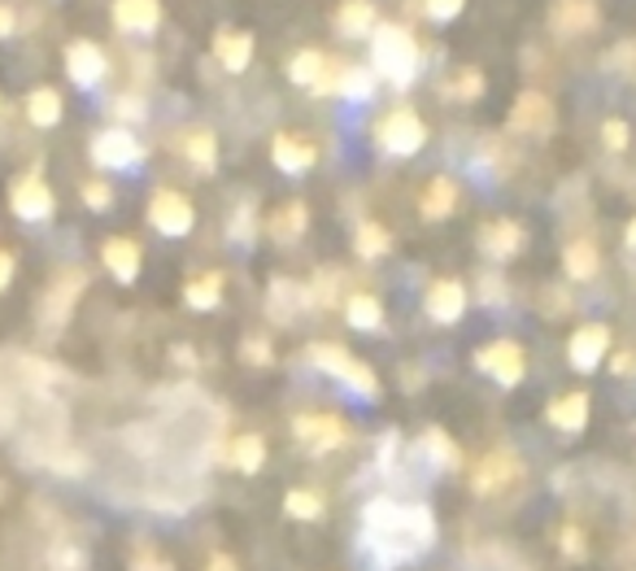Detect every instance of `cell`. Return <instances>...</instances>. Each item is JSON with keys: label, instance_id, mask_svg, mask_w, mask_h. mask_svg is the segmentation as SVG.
<instances>
[{"label": "cell", "instance_id": "obj_21", "mask_svg": "<svg viewBox=\"0 0 636 571\" xmlns=\"http://www.w3.org/2000/svg\"><path fill=\"white\" fill-rule=\"evenodd\" d=\"M453 206H458V184L449 179V175H436L431 184L424 188V201H419V210H424L427 222H440V218L453 215Z\"/></svg>", "mask_w": 636, "mask_h": 571}, {"label": "cell", "instance_id": "obj_4", "mask_svg": "<svg viewBox=\"0 0 636 571\" xmlns=\"http://www.w3.org/2000/svg\"><path fill=\"white\" fill-rule=\"evenodd\" d=\"M375 141H379L384 153H393V157H410V153H419L427 144V127L415 110H393V114L375 127Z\"/></svg>", "mask_w": 636, "mask_h": 571}, {"label": "cell", "instance_id": "obj_14", "mask_svg": "<svg viewBox=\"0 0 636 571\" xmlns=\"http://www.w3.org/2000/svg\"><path fill=\"white\" fill-rule=\"evenodd\" d=\"M83 284H87L83 271H66L58 284L49 288V297H44V323H49V328H62V323L71 319V305H74V297L83 292Z\"/></svg>", "mask_w": 636, "mask_h": 571}, {"label": "cell", "instance_id": "obj_45", "mask_svg": "<svg viewBox=\"0 0 636 571\" xmlns=\"http://www.w3.org/2000/svg\"><path fill=\"white\" fill-rule=\"evenodd\" d=\"M480 292H484V301H505V284H501V280H497V276H484V280H480Z\"/></svg>", "mask_w": 636, "mask_h": 571}, {"label": "cell", "instance_id": "obj_46", "mask_svg": "<svg viewBox=\"0 0 636 571\" xmlns=\"http://www.w3.org/2000/svg\"><path fill=\"white\" fill-rule=\"evenodd\" d=\"M249 210H236V222H231V236H236V240H249Z\"/></svg>", "mask_w": 636, "mask_h": 571}, {"label": "cell", "instance_id": "obj_48", "mask_svg": "<svg viewBox=\"0 0 636 571\" xmlns=\"http://www.w3.org/2000/svg\"><path fill=\"white\" fill-rule=\"evenodd\" d=\"M114 110H118V114H127V118H140V114H144V110H140V101H132V96H127V101H118Z\"/></svg>", "mask_w": 636, "mask_h": 571}, {"label": "cell", "instance_id": "obj_44", "mask_svg": "<svg viewBox=\"0 0 636 571\" xmlns=\"http://www.w3.org/2000/svg\"><path fill=\"white\" fill-rule=\"evenodd\" d=\"M563 554L566 559H584V532L571 528V523L563 528Z\"/></svg>", "mask_w": 636, "mask_h": 571}, {"label": "cell", "instance_id": "obj_42", "mask_svg": "<svg viewBox=\"0 0 636 571\" xmlns=\"http://www.w3.org/2000/svg\"><path fill=\"white\" fill-rule=\"evenodd\" d=\"M462 4L467 0H424V9L436 18V22H449V18H458L462 13Z\"/></svg>", "mask_w": 636, "mask_h": 571}, {"label": "cell", "instance_id": "obj_47", "mask_svg": "<svg viewBox=\"0 0 636 571\" xmlns=\"http://www.w3.org/2000/svg\"><path fill=\"white\" fill-rule=\"evenodd\" d=\"M9 280H13V258H9L4 249H0V292L9 288Z\"/></svg>", "mask_w": 636, "mask_h": 571}, {"label": "cell", "instance_id": "obj_26", "mask_svg": "<svg viewBox=\"0 0 636 571\" xmlns=\"http://www.w3.org/2000/svg\"><path fill=\"white\" fill-rule=\"evenodd\" d=\"M345 319H350V328H357V332H375L384 323V305L371 292H354L345 301Z\"/></svg>", "mask_w": 636, "mask_h": 571}, {"label": "cell", "instance_id": "obj_41", "mask_svg": "<svg viewBox=\"0 0 636 571\" xmlns=\"http://www.w3.org/2000/svg\"><path fill=\"white\" fill-rule=\"evenodd\" d=\"M602 144H606V148H615V153H619V148H628V123L606 118V123H602Z\"/></svg>", "mask_w": 636, "mask_h": 571}, {"label": "cell", "instance_id": "obj_28", "mask_svg": "<svg viewBox=\"0 0 636 571\" xmlns=\"http://www.w3.org/2000/svg\"><path fill=\"white\" fill-rule=\"evenodd\" d=\"M27 118H31L35 127H53V123L62 118V96H58L53 87H35V92L27 96Z\"/></svg>", "mask_w": 636, "mask_h": 571}, {"label": "cell", "instance_id": "obj_2", "mask_svg": "<svg viewBox=\"0 0 636 571\" xmlns=\"http://www.w3.org/2000/svg\"><path fill=\"white\" fill-rule=\"evenodd\" d=\"M371 71L384 74L397 87H410L415 74H419V44H415V35L406 27H397V22H379L371 31Z\"/></svg>", "mask_w": 636, "mask_h": 571}, {"label": "cell", "instance_id": "obj_49", "mask_svg": "<svg viewBox=\"0 0 636 571\" xmlns=\"http://www.w3.org/2000/svg\"><path fill=\"white\" fill-rule=\"evenodd\" d=\"M206 571H236V563H231L227 554H213V559H210V568H206Z\"/></svg>", "mask_w": 636, "mask_h": 571}, {"label": "cell", "instance_id": "obj_13", "mask_svg": "<svg viewBox=\"0 0 636 571\" xmlns=\"http://www.w3.org/2000/svg\"><path fill=\"white\" fill-rule=\"evenodd\" d=\"M480 249H484V258H493V262L514 258V253L523 249V227H519L514 218H493V222H484V227H480Z\"/></svg>", "mask_w": 636, "mask_h": 571}, {"label": "cell", "instance_id": "obj_32", "mask_svg": "<svg viewBox=\"0 0 636 571\" xmlns=\"http://www.w3.org/2000/svg\"><path fill=\"white\" fill-rule=\"evenodd\" d=\"M184 297H188V305L192 310H213L218 301H222V276H197L192 284L184 288Z\"/></svg>", "mask_w": 636, "mask_h": 571}, {"label": "cell", "instance_id": "obj_18", "mask_svg": "<svg viewBox=\"0 0 636 571\" xmlns=\"http://www.w3.org/2000/svg\"><path fill=\"white\" fill-rule=\"evenodd\" d=\"M550 22L559 35H588L597 27V4L593 0H559Z\"/></svg>", "mask_w": 636, "mask_h": 571}, {"label": "cell", "instance_id": "obj_23", "mask_svg": "<svg viewBox=\"0 0 636 571\" xmlns=\"http://www.w3.org/2000/svg\"><path fill=\"white\" fill-rule=\"evenodd\" d=\"M375 27H379V22H375V4H371V0H345L341 13H336V31L350 35V40L371 35Z\"/></svg>", "mask_w": 636, "mask_h": 571}, {"label": "cell", "instance_id": "obj_40", "mask_svg": "<svg viewBox=\"0 0 636 571\" xmlns=\"http://www.w3.org/2000/svg\"><path fill=\"white\" fill-rule=\"evenodd\" d=\"M453 92H458L462 101H476V96L484 92V74H480V71H458V79H453Z\"/></svg>", "mask_w": 636, "mask_h": 571}, {"label": "cell", "instance_id": "obj_24", "mask_svg": "<svg viewBox=\"0 0 636 571\" xmlns=\"http://www.w3.org/2000/svg\"><path fill=\"white\" fill-rule=\"evenodd\" d=\"M550 424L559 432H584V424H588V393H566L559 402H550Z\"/></svg>", "mask_w": 636, "mask_h": 571}, {"label": "cell", "instance_id": "obj_43", "mask_svg": "<svg viewBox=\"0 0 636 571\" xmlns=\"http://www.w3.org/2000/svg\"><path fill=\"white\" fill-rule=\"evenodd\" d=\"M83 201H87L92 210H105V206L114 201V193H110V184H87V188H83Z\"/></svg>", "mask_w": 636, "mask_h": 571}, {"label": "cell", "instance_id": "obj_16", "mask_svg": "<svg viewBox=\"0 0 636 571\" xmlns=\"http://www.w3.org/2000/svg\"><path fill=\"white\" fill-rule=\"evenodd\" d=\"M271 157H275V166H280L283 175H305V170L314 166L319 148L305 141V136H288V132H280L275 144H271Z\"/></svg>", "mask_w": 636, "mask_h": 571}, {"label": "cell", "instance_id": "obj_27", "mask_svg": "<svg viewBox=\"0 0 636 571\" xmlns=\"http://www.w3.org/2000/svg\"><path fill=\"white\" fill-rule=\"evenodd\" d=\"M354 245H357V258H366V262H375V258H384L388 249H393V236H388V227H379V222H357L354 231Z\"/></svg>", "mask_w": 636, "mask_h": 571}, {"label": "cell", "instance_id": "obj_52", "mask_svg": "<svg viewBox=\"0 0 636 571\" xmlns=\"http://www.w3.org/2000/svg\"><path fill=\"white\" fill-rule=\"evenodd\" d=\"M628 249H636V218L628 222Z\"/></svg>", "mask_w": 636, "mask_h": 571}, {"label": "cell", "instance_id": "obj_10", "mask_svg": "<svg viewBox=\"0 0 636 571\" xmlns=\"http://www.w3.org/2000/svg\"><path fill=\"white\" fill-rule=\"evenodd\" d=\"M92 162H96V166H110V170L136 166V162H140V144H136L132 132L110 127V132H101V136L92 141Z\"/></svg>", "mask_w": 636, "mask_h": 571}, {"label": "cell", "instance_id": "obj_35", "mask_svg": "<svg viewBox=\"0 0 636 571\" xmlns=\"http://www.w3.org/2000/svg\"><path fill=\"white\" fill-rule=\"evenodd\" d=\"M371 92H375V71L345 66V79H341V96H350V101H371Z\"/></svg>", "mask_w": 636, "mask_h": 571}, {"label": "cell", "instance_id": "obj_7", "mask_svg": "<svg viewBox=\"0 0 636 571\" xmlns=\"http://www.w3.org/2000/svg\"><path fill=\"white\" fill-rule=\"evenodd\" d=\"M510 127L523 136H550L554 132V101L545 92H523L510 110Z\"/></svg>", "mask_w": 636, "mask_h": 571}, {"label": "cell", "instance_id": "obj_29", "mask_svg": "<svg viewBox=\"0 0 636 571\" xmlns=\"http://www.w3.org/2000/svg\"><path fill=\"white\" fill-rule=\"evenodd\" d=\"M305 222H310V210H305L301 201L283 206L280 215L271 218V236H275V245H292V240L305 231Z\"/></svg>", "mask_w": 636, "mask_h": 571}, {"label": "cell", "instance_id": "obj_20", "mask_svg": "<svg viewBox=\"0 0 636 571\" xmlns=\"http://www.w3.org/2000/svg\"><path fill=\"white\" fill-rule=\"evenodd\" d=\"M101 258H105L110 276H114V280H123V284H132V280L140 276V249H136V240H123V236H114V240H105Z\"/></svg>", "mask_w": 636, "mask_h": 571}, {"label": "cell", "instance_id": "obj_8", "mask_svg": "<svg viewBox=\"0 0 636 571\" xmlns=\"http://www.w3.org/2000/svg\"><path fill=\"white\" fill-rule=\"evenodd\" d=\"M476 366L489 371L501 388H510V384L523 380V350H519L514 341H493V345H484V350L476 354Z\"/></svg>", "mask_w": 636, "mask_h": 571}, {"label": "cell", "instance_id": "obj_39", "mask_svg": "<svg viewBox=\"0 0 636 571\" xmlns=\"http://www.w3.org/2000/svg\"><path fill=\"white\" fill-rule=\"evenodd\" d=\"M240 354L249 366H271V341H262V336H244V345H240Z\"/></svg>", "mask_w": 636, "mask_h": 571}, {"label": "cell", "instance_id": "obj_5", "mask_svg": "<svg viewBox=\"0 0 636 571\" xmlns=\"http://www.w3.org/2000/svg\"><path fill=\"white\" fill-rule=\"evenodd\" d=\"M148 222H153L161 236H188L192 222H197V210H192V201H188L184 193L161 188V193H153V201H148Z\"/></svg>", "mask_w": 636, "mask_h": 571}, {"label": "cell", "instance_id": "obj_53", "mask_svg": "<svg viewBox=\"0 0 636 571\" xmlns=\"http://www.w3.org/2000/svg\"><path fill=\"white\" fill-rule=\"evenodd\" d=\"M0 498H4V485H0Z\"/></svg>", "mask_w": 636, "mask_h": 571}, {"label": "cell", "instance_id": "obj_17", "mask_svg": "<svg viewBox=\"0 0 636 571\" xmlns=\"http://www.w3.org/2000/svg\"><path fill=\"white\" fill-rule=\"evenodd\" d=\"M66 71H71V79L79 87H92L105 74V53L92 40H74L71 49H66Z\"/></svg>", "mask_w": 636, "mask_h": 571}, {"label": "cell", "instance_id": "obj_37", "mask_svg": "<svg viewBox=\"0 0 636 571\" xmlns=\"http://www.w3.org/2000/svg\"><path fill=\"white\" fill-rule=\"evenodd\" d=\"M184 153H188L201 170H213V136L210 132H192V136L184 141Z\"/></svg>", "mask_w": 636, "mask_h": 571}, {"label": "cell", "instance_id": "obj_33", "mask_svg": "<svg viewBox=\"0 0 636 571\" xmlns=\"http://www.w3.org/2000/svg\"><path fill=\"white\" fill-rule=\"evenodd\" d=\"M231 463L253 476V471L267 463V440H262V436H240V440L231 445Z\"/></svg>", "mask_w": 636, "mask_h": 571}, {"label": "cell", "instance_id": "obj_30", "mask_svg": "<svg viewBox=\"0 0 636 571\" xmlns=\"http://www.w3.org/2000/svg\"><path fill=\"white\" fill-rule=\"evenodd\" d=\"M296 301H310V292H296V288L288 284V280H271L267 310H271V319H275V323H292V310H296Z\"/></svg>", "mask_w": 636, "mask_h": 571}, {"label": "cell", "instance_id": "obj_3", "mask_svg": "<svg viewBox=\"0 0 636 571\" xmlns=\"http://www.w3.org/2000/svg\"><path fill=\"white\" fill-rule=\"evenodd\" d=\"M310 362L319 366V371H327V375H336V380H345L354 393L362 397H379V380H375V371L366 366V362H357L345 345H310Z\"/></svg>", "mask_w": 636, "mask_h": 571}, {"label": "cell", "instance_id": "obj_36", "mask_svg": "<svg viewBox=\"0 0 636 571\" xmlns=\"http://www.w3.org/2000/svg\"><path fill=\"white\" fill-rule=\"evenodd\" d=\"M424 449L440 463V467H458V445H453L440 428L424 432Z\"/></svg>", "mask_w": 636, "mask_h": 571}, {"label": "cell", "instance_id": "obj_19", "mask_svg": "<svg viewBox=\"0 0 636 571\" xmlns=\"http://www.w3.org/2000/svg\"><path fill=\"white\" fill-rule=\"evenodd\" d=\"M114 22L132 35H148L161 22V4L157 0H114Z\"/></svg>", "mask_w": 636, "mask_h": 571}, {"label": "cell", "instance_id": "obj_12", "mask_svg": "<svg viewBox=\"0 0 636 571\" xmlns=\"http://www.w3.org/2000/svg\"><path fill=\"white\" fill-rule=\"evenodd\" d=\"M296 440L314 454H327V449H341L345 445V424L336 415H301L296 424Z\"/></svg>", "mask_w": 636, "mask_h": 571}, {"label": "cell", "instance_id": "obj_1", "mask_svg": "<svg viewBox=\"0 0 636 571\" xmlns=\"http://www.w3.org/2000/svg\"><path fill=\"white\" fill-rule=\"evenodd\" d=\"M366 523V546L388 563V559H406V554H419L424 546H431L436 537V523L424 506H397V501L379 498L366 506L362 515Z\"/></svg>", "mask_w": 636, "mask_h": 571}, {"label": "cell", "instance_id": "obj_22", "mask_svg": "<svg viewBox=\"0 0 636 571\" xmlns=\"http://www.w3.org/2000/svg\"><path fill=\"white\" fill-rule=\"evenodd\" d=\"M213 53L227 71H244L249 58H253V35L249 31H218L213 35Z\"/></svg>", "mask_w": 636, "mask_h": 571}, {"label": "cell", "instance_id": "obj_9", "mask_svg": "<svg viewBox=\"0 0 636 571\" xmlns=\"http://www.w3.org/2000/svg\"><path fill=\"white\" fill-rule=\"evenodd\" d=\"M611 350V328L606 323H584L571 332V345H566V357L575 371H593Z\"/></svg>", "mask_w": 636, "mask_h": 571}, {"label": "cell", "instance_id": "obj_25", "mask_svg": "<svg viewBox=\"0 0 636 571\" xmlns=\"http://www.w3.org/2000/svg\"><path fill=\"white\" fill-rule=\"evenodd\" d=\"M563 267L571 280H593L597 276V245L593 240H571L563 249Z\"/></svg>", "mask_w": 636, "mask_h": 571}, {"label": "cell", "instance_id": "obj_51", "mask_svg": "<svg viewBox=\"0 0 636 571\" xmlns=\"http://www.w3.org/2000/svg\"><path fill=\"white\" fill-rule=\"evenodd\" d=\"M615 371H633V354H619V357H615Z\"/></svg>", "mask_w": 636, "mask_h": 571}, {"label": "cell", "instance_id": "obj_11", "mask_svg": "<svg viewBox=\"0 0 636 571\" xmlns=\"http://www.w3.org/2000/svg\"><path fill=\"white\" fill-rule=\"evenodd\" d=\"M9 206H13L18 218L40 222V218L53 215V193H49V184H44L40 175H22V179L13 184V193H9Z\"/></svg>", "mask_w": 636, "mask_h": 571}, {"label": "cell", "instance_id": "obj_38", "mask_svg": "<svg viewBox=\"0 0 636 571\" xmlns=\"http://www.w3.org/2000/svg\"><path fill=\"white\" fill-rule=\"evenodd\" d=\"M132 571H175V563L157 546H136L132 550Z\"/></svg>", "mask_w": 636, "mask_h": 571}, {"label": "cell", "instance_id": "obj_6", "mask_svg": "<svg viewBox=\"0 0 636 571\" xmlns=\"http://www.w3.org/2000/svg\"><path fill=\"white\" fill-rule=\"evenodd\" d=\"M514 480H519V458H514L510 449L489 454V458H480V463L471 467V489H476L480 498H493L501 489H510Z\"/></svg>", "mask_w": 636, "mask_h": 571}, {"label": "cell", "instance_id": "obj_31", "mask_svg": "<svg viewBox=\"0 0 636 571\" xmlns=\"http://www.w3.org/2000/svg\"><path fill=\"white\" fill-rule=\"evenodd\" d=\"M323 71H327V58H323L319 49H305V53H296V58H292V66H288L292 83H301V87H314V83L323 79Z\"/></svg>", "mask_w": 636, "mask_h": 571}, {"label": "cell", "instance_id": "obj_34", "mask_svg": "<svg viewBox=\"0 0 636 571\" xmlns=\"http://www.w3.org/2000/svg\"><path fill=\"white\" fill-rule=\"evenodd\" d=\"M283 510H288L292 519H319V515H323V498H319L314 489H292V494L283 498Z\"/></svg>", "mask_w": 636, "mask_h": 571}, {"label": "cell", "instance_id": "obj_50", "mask_svg": "<svg viewBox=\"0 0 636 571\" xmlns=\"http://www.w3.org/2000/svg\"><path fill=\"white\" fill-rule=\"evenodd\" d=\"M9 31H13V13L0 4V35H9Z\"/></svg>", "mask_w": 636, "mask_h": 571}, {"label": "cell", "instance_id": "obj_15", "mask_svg": "<svg viewBox=\"0 0 636 571\" xmlns=\"http://www.w3.org/2000/svg\"><path fill=\"white\" fill-rule=\"evenodd\" d=\"M462 310H467V288L458 284V280H436V284L427 288V314L436 323H458Z\"/></svg>", "mask_w": 636, "mask_h": 571}]
</instances>
